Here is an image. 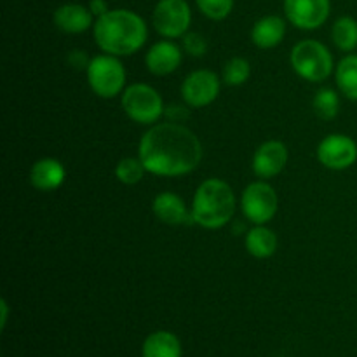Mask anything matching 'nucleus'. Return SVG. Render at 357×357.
<instances>
[{"mask_svg": "<svg viewBox=\"0 0 357 357\" xmlns=\"http://www.w3.org/2000/svg\"><path fill=\"white\" fill-rule=\"evenodd\" d=\"M330 0H284L289 23L300 30H317L330 16Z\"/></svg>", "mask_w": 357, "mask_h": 357, "instance_id": "11", "label": "nucleus"}, {"mask_svg": "<svg viewBox=\"0 0 357 357\" xmlns=\"http://www.w3.org/2000/svg\"><path fill=\"white\" fill-rule=\"evenodd\" d=\"M251 77V65L246 58H241V56H234L229 61L223 65L222 70V80L227 86H243L250 80Z\"/></svg>", "mask_w": 357, "mask_h": 357, "instance_id": "23", "label": "nucleus"}, {"mask_svg": "<svg viewBox=\"0 0 357 357\" xmlns=\"http://www.w3.org/2000/svg\"><path fill=\"white\" fill-rule=\"evenodd\" d=\"M286 35V23L282 17L264 16L251 28V42L258 49H272L282 42Z\"/></svg>", "mask_w": 357, "mask_h": 357, "instance_id": "17", "label": "nucleus"}, {"mask_svg": "<svg viewBox=\"0 0 357 357\" xmlns=\"http://www.w3.org/2000/svg\"><path fill=\"white\" fill-rule=\"evenodd\" d=\"M124 114L132 122L142 126H153L166 114L162 96L149 84H131L121 94Z\"/></svg>", "mask_w": 357, "mask_h": 357, "instance_id": "5", "label": "nucleus"}, {"mask_svg": "<svg viewBox=\"0 0 357 357\" xmlns=\"http://www.w3.org/2000/svg\"><path fill=\"white\" fill-rule=\"evenodd\" d=\"M335 80L345 98L357 101V54H347L338 63Z\"/></svg>", "mask_w": 357, "mask_h": 357, "instance_id": "20", "label": "nucleus"}, {"mask_svg": "<svg viewBox=\"0 0 357 357\" xmlns=\"http://www.w3.org/2000/svg\"><path fill=\"white\" fill-rule=\"evenodd\" d=\"M317 160L324 167L331 171H344L354 166L357 160V143L351 136L340 135H328L326 138L321 139L317 145Z\"/></svg>", "mask_w": 357, "mask_h": 357, "instance_id": "10", "label": "nucleus"}, {"mask_svg": "<svg viewBox=\"0 0 357 357\" xmlns=\"http://www.w3.org/2000/svg\"><path fill=\"white\" fill-rule=\"evenodd\" d=\"M288 159L289 153L284 143L279 139H268L255 150L251 169L260 180H268V178L278 176L284 169Z\"/></svg>", "mask_w": 357, "mask_h": 357, "instance_id": "12", "label": "nucleus"}, {"mask_svg": "<svg viewBox=\"0 0 357 357\" xmlns=\"http://www.w3.org/2000/svg\"><path fill=\"white\" fill-rule=\"evenodd\" d=\"M89 61H86V54H82V51H73L72 54H70V63H72L73 66H77V68H87Z\"/></svg>", "mask_w": 357, "mask_h": 357, "instance_id": "28", "label": "nucleus"}, {"mask_svg": "<svg viewBox=\"0 0 357 357\" xmlns=\"http://www.w3.org/2000/svg\"><path fill=\"white\" fill-rule=\"evenodd\" d=\"M222 79L211 70H195L181 84V98L190 108H204L218 98Z\"/></svg>", "mask_w": 357, "mask_h": 357, "instance_id": "9", "label": "nucleus"}, {"mask_svg": "<svg viewBox=\"0 0 357 357\" xmlns=\"http://www.w3.org/2000/svg\"><path fill=\"white\" fill-rule=\"evenodd\" d=\"M86 75L93 93L103 100H110L124 93L126 68L117 56L98 54L91 58Z\"/></svg>", "mask_w": 357, "mask_h": 357, "instance_id": "6", "label": "nucleus"}, {"mask_svg": "<svg viewBox=\"0 0 357 357\" xmlns=\"http://www.w3.org/2000/svg\"><path fill=\"white\" fill-rule=\"evenodd\" d=\"M66 178V171L58 159L44 157L33 162L28 180L31 187L38 192H52L63 185Z\"/></svg>", "mask_w": 357, "mask_h": 357, "instance_id": "14", "label": "nucleus"}, {"mask_svg": "<svg viewBox=\"0 0 357 357\" xmlns=\"http://www.w3.org/2000/svg\"><path fill=\"white\" fill-rule=\"evenodd\" d=\"M56 28H59L65 33H82L94 26V16L89 7H84L80 3H65L54 10Z\"/></svg>", "mask_w": 357, "mask_h": 357, "instance_id": "16", "label": "nucleus"}, {"mask_svg": "<svg viewBox=\"0 0 357 357\" xmlns=\"http://www.w3.org/2000/svg\"><path fill=\"white\" fill-rule=\"evenodd\" d=\"M331 40L344 52H352L357 49V21L354 17H338L331 28Z\"/></svg>", "mask_w": 357, "mask_h": 357, "instance_id": "21", "label": "nucleus"}, {"mask_svg": "<svg viewBox=\"0 0 357 357\" xmlns=\"http://www.w3.org/2000/svg\"><path fill=\"white\" fill-rule=\"evenodd\" d=\"M152 211L157 220L166 225H183L192 220V213L188 211L185 201L174 192L157 194L152 201Z\"/></svg>", "mask_w": 357, "mask_h": 357, "instance_id": "15", "label": "nucleus"}, {"mask_svg": "<svg viewBox=\"0 0 357 357\" xmlns=\"http://www.w3.org/2000/svg\"><path fill=\"white\" fill-rule=\"evenodd\" d=\"M181 38H183V51L192 58H202L208 52V40L204 38V35L197 33V31H187Z\"/></svg>", "mask_w": 357, "mask_h": 357, "instance_id": "26", "label": "nucleus"}, {"mask_svg": "<svg viewBox=\"0 0 357 357\" xmlns=\"http://www.w3.org/2000/svg\"><path fill=\"white\" fill-rule=\"evenodd\" d=\"M89 10L93 13V16L96 17H101L105 16V14L110 10V7H108V2L107 0H91L89 2Z\"/></svg>", "mask_w": 357, "mask_h": 357, "instance_id": "27", "label": "nucleus"}, {"mask_svg": "<svg viewBox=\"0 0 357 357\" xmlns=\"http://www.w3.org/2000/svg\"><path fill=\"white\" fill-rule=\"evenodd\" d=\"M181 59H183V52H181L180 45L166 38V40L155 42L146 51L145 65L150 73L157 77H164L176 72L181 65Z\"/></svg>", "mask_w": 357, "mask_h": 357, "instance_id": "13", "label": "nucleus"}, {"mask_svg": "<svg viewBox=\"0 0 357 357\" xmlns=\"http://www.w3.org/2000/svg\"><path fill=\"white\" fill-rule=\"evenodd\" d=\"M289 63L296 75L309 82H323L333 73V56L319 40H300L289 54Z\"/></svg>", "mask_w": 357, "mask_h": 357, "instance_id": "4", "label": "nucleus"}, {"mask_svg": "<svg viewBox=\"0 0 357 357\" xmlns=\"http://www.w3.org/2000/svg\"><path fill=\"white\" fill-rule=\"evenodd\" d=\"M241 209L244 218L255 225H267L279 209V195L265 180L253 181L241 195Z\"/></svg>", "mask_w": 357, "mask_h": 357, "instance_id": "7", "label": "nucleus"}, {"mask_svg": "<svg viewBox=\"0 0 357 357\" xmlns=\"http://www.w3.org/2000/svg\"><path fill=\"white\" fill-rule=\"evenodd\" d=\"M157 33L164 38H180L188 31L192 10L187 0H159L152 14Z\"/></svg>", "mask_w": 357, "mask_h": 357, "instance_id": "8", "label": "nucleus"}, {"mask_svg": "<svg viewBox=\"0 0 357 357\" xmlns=\"http://www.w3.org/2000/svg\"><path fill=\"white\" fill-rule=\"evenodd\" d=\"M143 357H181V344L171 331H155L143 342Z\"/></svg>", "mask_w": 357, "mask_h": 357, "instance_id": "19", "label": "nucleus"}, {"mask_svg": "<svg viewBox=\"0 0 357 357\" xmlns=\"http://www.w3.org/2000/svg\"><path fill=\"white\" fill-rule=\"evenodd\" d=\"M0 307H2V328H6L7 316H9V309H7V302H6V300H2V302H0Z\"/></svg>", "mask_w": 357, "mask_h": 357, "instance_id": "29", "label": "nucleus"}, {"mask_svg": "<svg viewBox=\"0 0 357 357\" xmlns=\"http://www.w3.org/2000/svg\"><path fill=\"white\" fill-rule=\"evenodd\" d=\"M146 169L139 157H124L115 166V178L121 181L122 185H136L143 180Z\"/></svg>", "mask_w": 357, "mask_h": 357, "instance_id": "24", "label": "nucleus"}, {"mask_svg": "<svg viewBox=\"0 0 357 357\" xmlns=\"http://www.w3.org/2000/svg\"><path fill=\"white\" fill-rule=\"evenodd\" d=\"M138 157L146 173L176 178L197 169L202 160V143L195 132L178 122L153 124L142 136Z\"/></svg>", "mask_w": 357, "mask_h": 357, "instance_id": "1", "label": "nucleus"}, {"mask_svg": "<svg viewBox=\"0 0 357 357\" xmlns=\"http://www.w3.org/2000/svg\"><path fill=\"white\" fill-rule=\"evenodd\" d=\"M278 236L267 225L253 227L251 230H248L246 239H244L246 251L253 258H258V260L271 258L278 251Z\"/></svg>", "mask_w": 357, "mask_h": 357, "instance_id": "18", "label": "nucleus"}, {"mask_svg": "<svg viewBox=\"0 0 357 357\" xmlns=\"http://www.w3.org/2000/svg\"><path fill=\"white\" fill-rule=\"evenodd\" d=\"M94 42L105 54L131 56L143 47L149 28L142 16L128 9H110L93 26Z\"/></svg>", "mask_w": 357, "mask_h": 357, "instance_id": "2", "label": "nucleus"}, {"mask_svg": "<svg viewBox=\"0 0 357 357\" xmlns=\"http://www.w3.org/2000/svg\"><path fill=\"white\" fill-rule=\"evenodd\" d=\"M314 114L321 119V121H333L340 110V98H338L337 91L330 89V87H323L316 93L312 100Z\"/></svg>", "mask_w": 357, "mask_h": 357, "instance_id": "22", "label": "nucleus"}, {"mask_svg": "<svg viewBox=\"0 0 357 357\" xmlns=\"http://www.w3.org/2000/svg\"><path fill=\"white\" fill-rule=\"evenodd\" d=\"M192 222L208 230L222 229L236 215V194L227 181L209 178L202 181L192 199Z\"/></svg>", "mask_w": 357, "mask_h": 357, "instance_id": "3", "label": "nucleus"}, {"mask_svg": "<svg viewBox=\"0 0 357 357\" xmlns=\"http://www.w3.org/2000/svg\"><path fill=\"white\" fill-rule=\"evenodd\" d=\"M199 10L213 21H222L232 13L234 0H195Z\"/></svg>", "mask_w": 357, "mask_h": 357, "instance_id": "25", "label": "nucleus"}]
</instances>
